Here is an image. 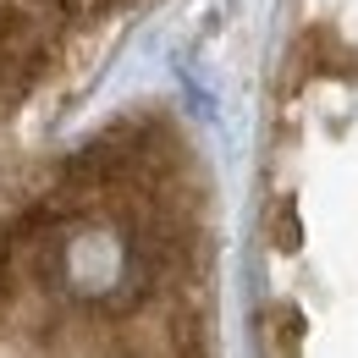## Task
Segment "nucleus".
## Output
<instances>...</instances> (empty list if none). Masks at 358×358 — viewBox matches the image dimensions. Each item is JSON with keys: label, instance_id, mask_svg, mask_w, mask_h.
I'll return each mask as SVG.
<instances>
[{"label": "nucleus", "instance_id": "1", "mask_svg": "<svg viewBox=\"0 0 358 358\" xmlns=\"http://www.w3.org/2000/svg\"><path fill=\"white\" fill-rule=\"evenodd\" d=\"M270 237H275V248H298L303 226H298V210H292V204H281V210H275V221H270Z\"/></svg>", "mask_w": 358, "mask_h": 358}]
</instances>
